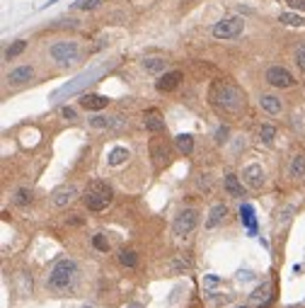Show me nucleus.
Wrapping results in <instances>:
<instances>
[{
  "label": "nucleus",
  "instance_id": "obj_3",
  "mask_svg": "<svg viewBox=\"0 0 305 308\" xmlns=\"http://www.w3.org/2000/svg\"><path fill=\"white\" fill-rule=\"evenodd\" d=\"M111 199H114V192H111L109 185L102 182V180H92L87 185V190H85L83 204L90 211H104L111 204Z\"/></svg>",
  "mask_w": 305,
  "mask_h": 308
},
{
  "label": "nucleus",
  "instance_id": "obj_28",
  "mask_svg": "<svg viewBox=\"0 0 305 308\" xmlns=\"http://www.w3.org/2000/svg\"><path fill=\"white\" fill-rule=\"evenodd\" d=\"M240 219H242V224L254 233V226L257 224H254V211H252V206H242V209H240Z\"/></svg>",
  "mask_w": 305,
  "mask_h": 308
},
{
  "label": "nucleus",
  "instance_id": "obj_14",
  "mask_svg": "<svg viewBox=\"0 0 305 308\" xmlns=\"http://www.w3.org/2000/svg\"><path fill=\"white\" fill-rule=\"evenodd\" d=\"M80 105H83L85 110L100 112V110H104V107L109 105V97H107V95H83Z\"/></svg>",
  "mask_w": 305,
  "mask_h": 308
},
{
  "label": "nucleus",
  "instance_id": "obj_9",
  "mask_svg": "<svg viewBox=\"0 0 305 308\" xmlns=\"http://www.w3.org/2000/svg\"><path fill=\"white\" fill-rule=\"evenodd\" d=\"M242 177H245V185L250 187V190H259L262 185H264V170L262 165H257V163H252L247 168L242 170Z\"/></svg>",
  "mask_w": 305,
  "mask_h": 308
},
{
  "label": "nucleus",
  "instance_id": "obj_20",
  "mask_svg": "<svg viewBox=\"0 0 305 308\" xmlns=\"http://www.w3.org/2000/svg\"><path fill=\"white\" fill-rule=\"evenodd\" d=\"M150 155H153V160H155L158 165L167 163V158H169V153H167V146L163 143V141H153V143H150Z\"/></svg>",
  "mask_w": 305,
  "mask_h": 308
},
{
  "label": "nucleus",
  "instance_id": "obj_32",
  "mask_svg": "<svg viewBox=\"0 0 305 308\" xmlns=\"http://www.w3.org/2000/svg\"><path fill=\"white\" fill-rule=\"evenodd\" d=\"M296 66H298L301 71H305V44L296 51Z\"/></svg>",
  "mask_w": 305,
  "mask_h": 308
},
{
  "label": "nucleus",
  "instance_id": "obj_35",
  "mask_svg": "<svg viewBox=\"0 0 305 308\" xmlns=\"http://www.w3.org/2000/svg\"><path fill=\"white\" fill-rule=\"evenodd\" d=\"M286 2H288L291 10H301V12H305V0H286Z\"/></svg>",
  "mask_w": 305,
  "mask_h": 308
},
{
  "label": "nucleus",
  "instance_id": "obj_12",
  "mask_svg": "<svg viewBox=\"0 0 305 308\" xmlns=\"http://www.w3.org/2000/svg\"><path fill=\"white\" fill-rule=\"evenodd\" d=\"M90 126L92 129H121L124 119L121 116H102V114H97V116L90 119Z\"/></svg>",
  "mask_w": 305,
  "mask_h": 308
},
{
  "label": "nucleus",
  "instance_id": "obj_34",
  "mask_svg": "<svg viewBox=\"0 0 305 308\" xmlns=\"http://www.w3.org/2000/svg\"><path fill=\"white\" fill-rule=\"evenodd\" d=\"M61 116H63V119H68V121H75V116H78V114H75L73 107H61Z\"/></svg>",
  "mask_w": 305,
  "mask_h": 308
},
{
  "label": "nucleus",
  "instance_id": "obj_33",
  "mask_svg": "<svg viewBox=\"0 0 305 308\" xmlns=\"http://www.w3.org/2000/svg\"><path fill=\"white\" fill-rule=\"evenodd\" d=\"M228 134H230L228 126H218V131H216V143H225V141H228Z\"/></svg>",
  "mask_w": 305,
  "mask_h": 308
},
{
  "label": "nucleus",
  "instance_id": "obj_31",
  "mask_svg": "<svg viewBox=\"0 0 305 308\" xmlns=\"http://www.w3.org/2000/svg\"><path fill=\"white\" fill-rule=\"evenodd\" d=\"M102 2L104 0H78V2H73V7H78V10H97Z\"/></svg>",
  "mask_w": 305,
  "mask_h": 308
},
{
  "label": "nucleus",
  "instance_id": "obj_7",
  "mask_svg": "<svg viewBox=\"0 0 305 308\" xmlns=\"http://www.w3.org/2000/svg\"><path fill=\"white\" fill-rule=\"evenodd\" d=\"M267 83L271 85V87L286 90V87H293V85H296V78H293V73H291L288 68H283V66H271V68L267 71Z\"/></svg>",
  "mask_w": 305,
  "mask_h": 308
},
{
  "label": "nucleus",
  "instance_id": "obj_37",
  "mask_svg": "<svg viewBox=\"0 0 305 308\" xmlns=\"http://www.w3.org/2000/svg\"><path fill=\"white\" fill-rule=\"evenodd\" d=\"M126 308H143L140 304H131V306H126Z\"/></svg>",
  "mask_w": 305,
  "mask_h": 308
},
{
  "label": "nucleus",
  "instance_id": "obj_29",
  "mask_svg": "<svg viewBox=\"0 0 305 308\" xmlns=\"http://www.w3.org/2000/svg\"><path fill=\"white\" fill-rule=\"evenodd\" d=\"M15 204H20V206L32 204V192H29L27 187H20V190L15 192Z\"/></svg>",
  "mask_w": 305,
  "mask_h": 308
},
{
  "label": "nucleus",
  "instance_id": "obj_5",
  "mask_svg": "<svg viewBox=\"0 0 305 308\" xmlns=\"http://www.w3.org/2000/svg\"><path fill=\"white\" fill-rule=\"evenodd\" d=\"M51 58L61 66H68V63H75L80 58V46L78 41H56L51 46Z\"/></svg>",
  "mask_w": 305,
  "mask_h": 308
},
{
  "label": "nucleus",
  "instance_id": "obj_30",
  "mask_svg": "<svg viewBox=\"0 0 305 308\" xmlns=\"http://www.w3.org/2000/svg\"><path fill=\"white\" fill-rule=\"evenodd\" d=\"M92 245H95V250H100V252H107V250H109V240H107V235H104V233H97V235H92Z\"/></svg>",
  "mask_w": 305,
  "mask_h": 308
},
{
  "label": "nucleus",
  "instance_id": "obj_36",
  "mask_svg": "<svg viewBox=\"0 0 305 308\" xmlns=\"http://www.w3.org/2000/svg\"><path fill=\"white\" fill-rule=\"evenodd\" d=\"M218 277H206V279H203V284H208V286H216V284H218Z\"/></svg>",
  "mask_w": 305,
  "mask_h": 308
},
{
  "label": "nucleus",
  "instance_id": "obj_25",
  "mask_svg": "<svg viewBox=\"0 0 305 308\" xmlns=\"http://www.w3.org/2000/svg\"><path fill=\"white\" fill-rule=\"evenodd\" d=\"M25 49H27V41H25V39H17V41H12V44L7 46L5 58H17L20 54H25Z\"/></svg>",
  "mask_w": 305,
  "mask_h": 308
},
{
  "label": "nucleus",
  "instance_id": "obj_15",
  "mask_svg": "<svg viewBox=\"0 0 305 308\" xmlns=\"http://www.w3.org/2000/svg\"><path fill=\"white\" fill-rule=\"evenodd\" d=\"M32 78H34V68H32V66H20V68L10 71V76H7V80L12 85H25V83H29Z\"/></svg>",
  "mask_w": 305,
  "mask_h": 308
},
{
  "label": "nucleus",
  "instance_id": "obj_22",
  "mask_svg": "<svg viewBox=\"0 0 305 308\" xmlns=\"http://www.w3.org/2000/svg\"><path fill=\"white\" fill-rule=\"evenodd\" d=\"M174 146H177L179 153L189 155V153L194 151V136H192V134H179V136H174Z\"/></svg>",
  "mask_w": 305,
  "mask_h": 308
},
{
  "label": "nucleus",
  "instance_id": "obj_4",
  "mask_svg": "<svg viewBox=\"0 0 305 308\" xmlns=\"http://www.w3.org/2000/svg\"><path fill=\"white\" fill-rule=\"evenodd\" d=\"M242 29H245V20L240 17V15H233V17H223L221 22H216L213 29H211V34L216 37V39H235V37H240L242 34Z\"/></svg>",
  "mask_w": 305,
  "mask_h": 308
},
{
  "label": "nucleus",
  "instance_id": "obj_17",
  "mask_svg": "<svg viewBox=\"0 0 305 308\" xmlns=\"http://www.w3.org/2000/svg\"><path fill=\"white\" fill-rule=\"evenodd\" d=\"M288 175H291L293 180H303L305 177V153H296V155L291 158Z\"/></svg>",
  "mask_w": 305,
  "mask_h": 308
},
{
  "label": "nucleus",
  "instance_id": "obj_8",
  "mask_svg": "<svg viewBox=\"0 0 305 308\" xmlns=\"http://www.w3.org/2000/svg\"><path fill=\"white\" fill-rule=\"evenodd\" d=\"M179 80H182V73H179V71H165V73L158 76L155 90H158V92H172V90L179 85Z\"/></svg>",
  "mask_w": 305,
  "mask_h": 308
},
{
  "label": "nucleus",
  "instance_id": "obj_16",
  "mask_svg": "<svg viewBox=\"0 0 305 308\" xmlns=\"http://www.w3.org/2000/svg\"><path fill=\"white\" fill-rule=\"evenodd\" d=\"M259 107H262L267 114H281L283 102L278 100L276 95H262V97H259Z\"/></svg>",
  "mask_w": 305,
  "mask_h": 308
},
{
  "label": "nucleus",
  "instance_id": "obj_10",
  "mask_svg": "<svg viewBox=\"0 0 305 308\" xmlns=\"http://www.w3.org/2000/svg\"><path fill=\"white\" fill-rule=\"evenodd\" d=\"M54 204L56 206H68L75 196H78V187L75 185H61V187H56L54 190Z\"/></svg>",
  "mask_w": 305,
  "mask_h": 308
},
{
  "label": "nucleus",
  "instance_id": "obj_21",
  "mask_svg": "<svg viewBox=\"0 0 305 308\" xmlns=\"http://www.w3.org/2000/svg\"><path fill=\"white\" fill-rule=\"evenodd\" d=\"M165 66H167V61L165 58H158V56L145 58V61H143V71H145V73H153V76L165 73Z\"/></svg>",
  "mask_w": 305,
  "mask_h": 308
},
{
  "label": "nucleus",
  "instance_id": "obj_19",
  "mask_svg": "<svg viewBox=\"0 0 305 308\" xmlns=\"http://www.w3.org/2000/svg\"><path fill=\"white\" fill-rule=\"evenodd\" d=\"M131 158V153H129V148H124V146H116V148H111L109 158H107V163H109L111 168H119V165H124L126 160Z\"/></svg>",
  "mask_w": 305,
  "mask_h": 308
},
{
  "label": "nucleus",
  "instance_id": "obj_24",
  "mask_svg": "<svg viewBox=\"0 0 305 308\" xmlns=\"http://www.w3.org/2000/svg\"><path fill=\"white\" fill-rule=\"evenodd\" d=\"M278 22H283V25H288V27H303L305 17L303 15H296V12H283V15L278 17Z\"/></svg>",
  "mask_w": 305,
  "mask_h": 308
},
{
  "label": "nucleus",
  "instance_id": "obj_11",
  "mask_svg": "<svg viewBox=\"0 0 305 308\" xmlns=\"http://www.w3.org/2000/svg\"><path fill=\"white\" fill-rule=\"evenodd\" d=\"M223 190L228 192V196H233V199H242V196H245V185H242L240 177L233 175V172H228V175L223 177Z\"/></svg>",
  "mask_w": 305,
  "mask_h": 308
},
{
  "label": "nucleus",
  "instance_id": "obj_38",
  "mask_svg": "<svg viewBox=\"0 0 305 308\" xmlns=\"http://www.w3.org/2000/svg\"><path fill=\"white\" fill-rule=\"evenodd\" d=\"M83 308H92V306H83Z\"/></svg>",
  "mask_w": 305,
  "mask_h": 308
},
{
  "label": "nucleus",
  "instance_id": "obj_13",
  "mask_svg": "<svg viewBox=\"0 0 305 308\" xmlns=\"http://www.w3.org/2000/svg\"><path fill=\"white\" fill-rule=\"evenodd\" d=\"M192 267V257L189 255H177L167 262V272L169 274H184L187 270Z\"/></svg>",
  "mask_w": 305,
  "mask_h": 308
},
{
  "label": "nucleus",
  "instance_id": "obj_23",
  "mask_svg": "<svg viewBox=\"0 0 305 308\" xmlns=\"http://www.w3.org/2000/svg\"><path fill=\"white\" fill-rule=\"evenodd\" d=\"M145 129H148L150 134H158V131L165 129V119H160L158 112H148L145 114Z\"/></svg>",
  "mask_w": 305,
  "mask_h": 308
},
{
  "label": "nucleus",
  "instance_id": "obj_27",
  "mask_svg": "<svg viewBox=\"0 0 305 308\" xmlns=\"http://www.w3.org/2000/svg\"><path fill=\"white\" fill-rule=\"evenodd\" d=\"M119 262H121L124 267H136V265H138V255L134 250H126V248H124V250H119Z\"/></svg>",
  "mask_w": 305,
  "mask_h": 308
},
{
  "label": "nucleus",
  "instance_id": "obj_18",
  "mask_svg": "<svg viewBox=\"0 0 305 308\" xmlns=\"http://www.w3.org/2000/svg\"><path fill=\"white\" fill-rule=\"evenodd\" d=\"M225 214H228V206L225 204H216L213 209H211V214H208V219H206V228L211 231V228H218L223 224V219H225Z\"/></svg>",
  "mask_w": 305,
  "mask_h": 308
},
{
  "label": "nucleus",
  "instance_id": "obj_2",
  "mask_svg": "<svg viewBox=\"0 0 305 308\" xmlns=\"http://www.w3.org/2000/svg\"><path fill=\"white\" fill-rule=\"evenodd\" d=\"M75 279H78V262L70 260V257H61L49 272L46 286L51 291H66L75 284Z\"/></svg>",
  "mask_w": 305,
  "mask_h": 308
},
{
  "label": "nucleus",
  "instance_id": "obj_1",
  "mask_svg": "<svg viewBox=\"0 0 305 308\" xmlns=\"http://www.w3.org/2000/svg\"><path fill=\"white\" fill-rule=\"evenodd\" d=\"M211 102L228 114H240L245 110V92L233 83L218 80L211 87Z\"/></svg>",
  "mask_w": 305,
  "mask_h": 308
},
{
  "label": "nucleus",
  "instance_id": "obj_6",
  "mask_svg": "<svg viewBox=\"0 0 305 308\" xmlns=\"http://www.w3.org/2000/svg\"><path fill=\"white\" fill-rule=\"evenodd\" d=\"M196 226H199V211H196V209H182V211L174 216L172 228H174L177 235H189Z\"/></svg>",
  "mask_w": 305,
  "mask_h": 308
},
{
  "label": "nucleus",
  "instance_id": "obj_26",
  "mask_svg": "<svg viewBox=\"0 0 305 308\" xmlns=\"http://www.w3.org/2000/svg\"><path fill=\"white\" fill-rule=\"evenodd\" d=\"M257 136H259L262 143H267V146H269L271 141L276 139V129H274V126H269V124H262V126H259V131H257Z\"/></svg>",
  "mask_w": 305,
  "mask_h": 308
},
{
  "label": "nucleus",
  "instance_id": "obj_39",
  "mask_svg": "<svg viewBox=\"0 0 305 308\" xmlns=\"http://www.w3.org/2000/svg\"><path fill=\"white\" fill-rule=\"evenodd\" d=\"M240 308H245V306H240Z\"/></svg>",
  "mask_w": 305,
  "mask_h": 308
}]
</instances>
